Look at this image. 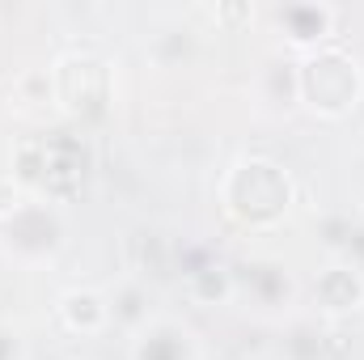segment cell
Wrapping results in <instances>:
<instances>
[{
	"label": "cell",
	"instance_id": "obj_1",
	"mask_svg": "<svg viewBox=\"0 0 364 360\" xmlns=\"http://www.w3.org/2000/svg\"><path fill=\"white\" fill-rule=\"evenodd\" d=\"M220 195H225V208L242 225H275L292 203V182L275 162L250 157V162H237L225 174Z\"/></svg>",
	"mask_w": 364,
	"mask_h": 360
},
{
	"label": "cell",
	"instance_id": "obj_2",
	"mask_svg": "<svg viewBox=\"0 0 364 360\" xmlns=\"http://www.w3.org/2000/svg\"><path fill=\"white\" fill-rule=\"evenodd\" d=\"M296 85H301V102L322 119H343L348 110H356L364 90L356 60L339 47H322L305 55L296 64Z\"/></svg>",
	"mask_w": 364,
	"mask_h": 360
},
{
	"label": "cell",
	"instance_id": "obj_3",
	"mask_svg": "<svg viewBox=\"0 0 364 360\" xmlns=\"http://www.w3.org/2000/svg\"><path fill=\"white\" fill-rule=\"evenodd\" d=\"M51 81H55V102H64L68 115H97L110 97V73L102 60L93 55H60L55 68H51Z\"/></svg>",
	"mask_w": 364,
	"mask_h": 360
},
{
	"label": "cell",
	"instance_id": "obj_4",
	"mask_svg": "<svg viewBox=\"0 0 364 360\" xmlns=\"http://www.w3.org/2000/svg\"><path fill=\"white\" fill-rule=\"evenodd\" d=\"M0 242L17 255V259H47L60 250L64 242V225L60 212L51 203H17L4 221H0Z\"/></svg>",
	"mask_w": 364,
	"mask_h": 360
},
{
	"label": "cell",
	"instance_id": "obj_5",
	"mask_svg": "<svg viewBox=\"0 0 364 360\" xmlns=\"http://www.w3.org/2000/svg\"><path fill=\"white\" fill-rule=\"evenodd\" d=\"M132 360H199V344H195V335L182 322H174V318H153L136 335Z\"/></svg>",
	"mask_w": 364,
	"mask_h": 360
},
{
	"label": "cell",
	"instance_id": "obj_6",
	"mask_svg": "<svg viewBox=\"0 0 364 360\" xmlns=\"http://www.w3.org/2000/svg\"><path fill=\"white\" fill-rule=\"evenodd\" d=\"M314 301L326 314H352L364 305V275L348 263H335L314 280Z\"/></svg>",
	"mask_w": 364,
	"mask_h": 360
},
{
	"label": "cell",
	"instance_id": "obj_7",
	"mask_svg": "<svg viewBox=\"0 0 364 360\" xmlns=\"http://www.w3.org/2000/svg\"><path fill=\"white\" fill-rule=\"evenodd\" d=\"M60 322L77 335H97V331L110 327V305L93 288H68L60 297Z\"/></svg>",
	"mask_w": 364,
	"mask_h": 360
},
{
	"label": "cell",
	"instance_id": "obj_8",
	"mask_svg": "<svg viewBox=\"0 0 364 360\" xmlns=\"http://www.w3.org/2000/svg\"><path fill=\"white\" fill-rule=\"evenodd\" d=\"M279 26H284L288 43L318 47L335 30V9H326V4H284L279 9Z\"/></svg>",
	"mask_w": 364,
	"mask_h": 360
},
{
	"label": "cell",
	"instance_id": "obj_9",
	"mask_svg": "<svg viewBox=\"0 0 364 360\" xmlns=\"http://www.w3.org/2000/svg\"><path fill=\"white\" fill-rule=\"evenodd\" d=\"M110 322L127 327V331H144L153 318H149V288L140 280H127L119 292H114V305H110Z\"/></svg>",
	"mask_w": 364,
	"mask_h": 360
},
{
	"label": "cell",
	"instance_id": "obj_10",
	"mask_svg": "<svg viewBox=\"0 0 364 360\" xmlns=\"http://www.w3.org/2000/svg\"><path fill=\"white\" fill-rule=\"evenodd\" d=\"M186 284H191L195 301H203V305H220V301H229V292H233V275H229V268H220V263L186 271Z\"/></svg>",
	"mask_w": 364,
	"mask_h": 360
},
{
	"label": "cell",
	"instance_id": "obj_11",
	"mask_svg": "<svg viewBox=\"0 0 364 360\" xmlns=\"http://www.w3.org/2000/svg\"><path fill=\"white\" fill-rule=\"evenodd\" d=\"M0 360H26V348L13 327H0Z\"/></svg>",
	"mask_w": 364,
	"mask_h": 360
},
{
	"label": "cell",
	"instance_id": "obj_12",
	"mask_svg": "<svg viewBox=\"0 0 364 360\" xmlns=\"http://www.w3.org/2000/svg\"><path fill=\"white\" fill-rule=\"evenodd\" d=\"M216 17H225V21H242V17H255V9H250V4H220Z\"/></svg>",
	"mask_w": 364,
	"mask_h": 360
},
{
	"label": "cell",
	"instance_id": "obj_13",
	"mask_svg": "<svg viewBox=\"0 0 364 360\" xmlns=\"http://www.w3.org/2000/svg\"><path fill=\"white\" fill-rule=\"evenodd\" d=\"M73 360H81V356H73Z\"/></svg>",
	"mask_w": 364,
	"mask_h": 360
}]
</instances>
